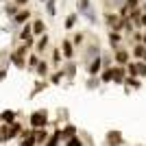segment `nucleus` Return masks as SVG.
Here are the masks:
<instances>
[{"mask_svg": "<svg viewBox=\"0 0 146 146\" xmlns=\"http://www.w3.org/2000/svg\"><path fill=\"white\" fill-rule=\"evenodd\" d=\"M31 127L35 129H46V124H48V113H46V111H33V113H31Z\"/></svg>", "mask_w": 146, "mask_h": 146, "instance_id": "20e7f679", "label": "nucleus"}, {"mask_svg": "<svg viewBox=\"0 0 146 146\" xmlns=\"http://www.w3.org/2000/svg\"><path fill=\"white\" fill-rule=\"evenodd\" d=\"M59 131H61V140H70V137H74V135H76V129H74L72 127V124H68V127L66 129H59Z\"/></svg>", "mask_w": 146, "mask_h": 146, "instance_id": "f3484780", "label": "nucleus"}, {"mask_svg": "<svg viewBox=\"0 0 146 146\" xmlns=\"http://www.w3.org/2000/svg\"><path fill=\"white\" fill-rule=\"evenodd\" d=\"M124 5L129 7V11H133V9H140V0H124Z\"/></svg>", "mask_w": 146, "mask_h": 146, "instance_id": "7c9ffc66", "label": "nucleus"}, {"mask_svg": "<svg viewBox=\"0 0 146 146\" xmlns=\"http://www.w3.org/2000/svg\"><path fill=\"white\" fill-rule=\"evenodd\" d=\"M90 7H92V0H76V13L79 15H83Z\"/></svg>", "mask_w": 146, "mask_h": 146, "instance_id": "aec40b11", "label": "nucleus"}, {"mask_svg": "<svg viewBox=\"0 0 146 146\" xmlns=\"http://www.w3.org/2000/svg\"><path fill=\"white\" fill-rule=\"evenodd\" d=\"M124 85H127V90H140L142 87V79H135V76H129L127 74V79H124Z\"/></svg>", "mask_w": 146, "mask_h": 146, "instance_id": "2eb2a0df", "label": "nucleus"}, {"mask_svg": "<svg viewBox=\"0 0 146 146\" xmlns=\"http://www.w3.org/2000/svg\"><path fill=\"white\" fill-rule=\"evenodd\" d=\"M35 135H33V131H29V133H24V137H22V144L20 146H35Z\"/></svg>", "mask_w": 146, "mask_h": 146, "instance_id": "4be33fe9", "label": "nucleus"}, {"mask_svg": "<svg viewBox=\"0 0 146 146\" xmlns=\"http://www.w3.org/2000/svg\"><path fill=\"white\" fill-rule=\"evenodd\" d=\"M76 20H79V13H70V15L66 18V29L72 31L74 26H76Z\"/></svg>", "mask_w": 146, "mask_h": 146, "instance_id": "b1692460", "label": "nucleus"}, {"mask_svg": "<svg viewBox=\"0 0 146 146\" xmlns=\"http://www.w3.org/2000/svg\"><path fill=\"white\" fill-rule=\"evenodd\" d=\"M85 39H87V33L79 31V33H74V37H72V44L76 46V48H83V44H85Z\"/></svg>", "mask_w": 146, "mask_h": 146, "instance_id": "dca6fc26", "label": "nucleus"}, {"mask_svg": "<svg viewBox=\"0 0 146 146\" xmlns=\"http://www.w3.org/2000/svg\"><path fill=\"white\" fill-rule=\"evenodd\" d=\"M39 2H48V0H39Z\"/></svg>", "mask_w": 146, "mask_h": 146, "instance_id": "e433bc0d", "label": "nucleus"}, {"mask_svg": "<svg viewBox=\"0 0 146 146\" xmlns=\"http://www.w3.org/2000/svg\"><path fill=\"white\" fill-rule=\"evenodd\" d=\"M59 59H61V50L55 48V50H52V61H55V63H59Z\"/></svg>", "mask_w": 146, "mask_h": 146, "instance_id": "72a5a7b5", "label": "nucleus"}, {"mask_svg": "<svg viewBox=\"0 0 146 146\" xmlns=\"http://www.w3.org/2000/svg\"><path fill=\"white\" fill-rule=\"evenodd\" d=\"M83 18H85L90 24H96V22H98V18H96V9H94V7H90V9L83 13Z\"/></svg>", "mask_w": 146, "mask_h": 146, "instance_id": "412c9836", "label": "nucleus"}, {"mask_svg": "<svg viewBox=\"0 0 146 146\" xmlns=\"http://www.w3.org/2000/svg\"><path fill=\"white\" fill-rule=\"evenodd\" d=\"M111 57H113V63H116V66H124L127 68V63L131 61V50L124 48V46H120V48L111 50Z\"/></svg>", "mask_w": 146, "mask_h": 146, "instance_id": "7ed1b4c3", "label": "nucleus"}, {"mask_svg": "<svg viewBox=\"0 0 146 146\" xmlns=\"http://www.w3.org/2000/svg\"><path fill=\"white\" fill-rule=\"evenodd\" d=\"M35 70H37V74H39V76H46V74H48V63H46V61H39Z\"/></svg>", "mask_w": 146, "mask_h": 146, "instance_id": "a878e982", "label": "nucleus"}, {"mask_svg": "<svg viewBox=\"0 0 146 146\" xmlns=\"http://www.w3.org/2000/svg\"><path fill=\"white\" fill-rule=\"evenodd\" d=\"M31 29H33V35H37V37L46 35V24H44V20H35V22L31 24Z\"/></svg>", "mask_w": 146, "mask_h": 146, "instance_id": "9b49d317", "label": "nucleus"}, {"mask_svg": "<svg viewBox=\"0 0 146 146\" xmlns=\"http://www.w3.org/2000/svg\"><path fill=\"white\" fill-rule=\"evenodd\" d=\"M29 15H31V13L26 11V9H20V13L13 18V22H15V24H24L26 20H29Z\"/></svg>", "mask_w": 146, "mask_h": 146, "instance_id": "5701e85b", "label": "nucleus"}, {"mask_svg": "<svg viewBox=\"0 0 146 146\" xmlns=\"http://www.w3.org/2000/svg\"><path fill=\"white\" fill-rule=\"evenodd\" d=\"M129 50H131V57H135V61H144L146 63V46L144 44H133Z\"/></svg>", "mask_w": 146, "mask_h": 146, "instance_id": "0eeeda50", "label": "nucleus"}, {"mask_svg": "<svg viewBox=\"0 0 146 146\" xmlns=\"http://www.w3.org/2000/svg\"><path fill=\"white\" fill-rule=\"evenodd\" d=\"M127 74L135 79H144L146 76V63L144 61H129L127 63Z\"/></svg>", "mask_w": 146, "mask_h": 146, "instance_id": "f03ea898", "label": "nucleus"}, {"mask_svg": "<svg viewBox=\"0 0 146 146\" xmlns=\"http://www.w3.org/2000/svg\"><path fill=\"white\" fill-rule=\"evenodd\" d=\"M61 55L66 57L68 61H72L76 57V46L72 44V39H63L61 42Z\"/></svg>", "mask_w": 146, "mask_h": 146, "instance_id": "39448f33", "label": "nucleus"}, {"mask_svg": "<svg viewBox=\"0 0 146 146\" xmlns=\"http://www.w3.org/2000/svg\"><path fill=\"white\" fill-rule=\"evenodd\" d=\"M124 79H127V68L124 66H113V83H116V85H124Z\"/></svg>", "mask_w": 146, "mask_h": 146, "instance_id": "1a4fd4ad", "label": "nucleus"}, {"mask_svg": "<svg viewBox=\"0 0 146 146\" xmlns=\"http://www.w3.org/2000/svg\"><path fill=\"white\" fill-rule=\"evenodd\" d=\"M61 70H63V76H66L68 81H72L74 79V72H76V63H74V61H68L66 68H61Z\"/></svg>", "mask_w": 146, "mask_h": 146, "instance_id": "f8f14e48", "label": "nucleus"}, {"mask_svg": "<svg viewBox=\"0 0 146 146\" xmlns=\"http://www.w3.org/2000/svg\"><path fill=\"white\" fill-rule=\"evenodd\" d=\"M48 42H50L48 35H42V37H39V42L35 44V50H37V52H44V50H46V46H48Z\"/></svg>", "mask_w": 146, "mask_h": 146, "instance_id": "393cba45", "label": "nucleus"}, {"mask_svg": "<svg viewBox=\"0 0 146 146\" xmlns=\"http://www.w3.org/2000/svg\"><path fill=\"white\" fill-rule=\"evenodd\" d=\"M46 11H48V15H57V2L55 0H48V2H46Z\"/></svg>", "mask_w": 146, "mask_h": 146, "instance_id": "c85d7f7f", "label": "nucleus"}, {"mask_svg": "<svg viewBox=\"0 0 146 146\" xmlns=\"http://www.w3.org/2000/svg\"><path fill=\"white\" fill-rule=\"evenodd\" d=\"M0 120L5 122V124H15V111H2Z\"/></svg>", "mask_w": 146, "mask_h": 146, "instance_id": "6ab92c4d", "label": "nucleus"}, {"mask_svg": "<svg viewBox=\"0 0 146 146\" xmlns=\"http://www.w3.org/2000/svg\"><path fill=\"white\" fill-rule=\"evenodd\" d=\"M61 79H63V70H59V72H55V74H52V79H50V83H55V85H57V83H59Z\"/></svg>", "mask_w": 146, "mask_h": 146, "instance_id": "473e14b6", "label": "nucleus"}, {"mask_svg": "<svg viewBox=\"0 0 146 146\" xmlns=\"http://www.w3.org/2000/svg\"><path fill=\"white\" fill-rule=\"evenodd\" d=\"M59 144H61V131H59V129H57L55 133H50L48 142H46V144H44V146H59Z\"/></svg>", "mask_w": 146, "mask_h": 146, "instance_id": "a211bd4d", "label": "nucleus"}, {"mask_svg": "<svg viewBox=\"0 0 146 146\" xmlns=\"http://www.w3.org/2000/svg\"><path fill=\"white\" fill-rule=\"evenodd\" d=\"M37 63H39V57H37V55H31L29 57V68L33 70V68H37Z\"/></svg>", "mask_w": 146, "mask_h": 146, "instance_id": "2f4dec72", "label": "nucleus"}, {"mask_svg": "<svg viewBox=\"0 0 146 146\" xmlns=\"http://www.w3.org/2000/svg\"><path fill=\"white\" fill-rule=\"evenodd\" d=\"M33 135H35V142H37V144H46L50 133L46 131V129H37V131H33Z\"/></svg>", "mask_w": 146, "mask_h": 146, "instance_id": "4468645a", "label": "nucleus"}, {"mask_svg": "<svg viewBox=\"0 0 146 146\" xmlns=\"http://www.w3.org/2000/svg\"><path fill=\"white\" fill-rule=\"evenodd\" d=\"M109 44H111V50H116L122 46V33H118V31H109Z\"/></svg>", "mask_w": 146, "mask_h": 146, "instance_id": "9d476101", "label": "nucleus"}, {"mask_svg": "<svg viewBox=\"0 0 146 146\" xmlns=\"http://www.w3.org/2000/svg\"><path fill=\"white\" fill-rule=\"evenodd\" d=\"M5 76H7V72H5V70H0V81L5 79Z\"/></svg>", "mask_w": 146, "mask_h": 146, "instance_id": "c9c22d12", "label": "nucleus"}, {"mask_svg": "<svg viewBox=\"0 0 146 146\" xmlns=\"http://www.w3.org/2000/svg\"><path fill=\"white\" fill-rule=\"evenodd\" d=\"M105 142H107V146H122L124 137H122L120 131H109V133H107V137H105Z\"/></svg>", "mask_w": 146, "mask_h": 146, "instance_id": "6e6552de", "label": "nucleus"}, {"mask_svg": "<svg viewBox=\"0 0 146 146\" xmlns=\"http://www.w3.org/2000/svg\"><path fill=\"white\" fill-rule=\"evenodd\" d=\"M66 146H85V144L81 140V135H74V137H70V140L66 142Z\"/></svg>", "mask_w": 146, "mask_h": 146, "instance_id": "bb28decb", "label": "nucleus"}, {"mask_svg": "<svg viewBox=\"0 0 146 146\" xmlns=\"http://www.w3.org/2000/svg\"><path fill=\"white\" fill-rule=\"evenodd\" d=\"M98 85H100V79H98V76H90L87 87H90V90H94V87H98Z\"/></svg>", "mask_w": 146, "mask_h": 146, "instance_id": "c756f323", "label": "nucleus"}, {"mask_svg": "<svg viewBox=\"0 0 146 146\" xmlns=\"http://www.w3.org/2000/svg\"><path fill=\"white\" fill-rule=\"evenodd\" d=\"M100 83H111L113 81V68H103V72L98 74Z\"/></svg>", "mask_w": 146, "mask_h": 146, "instance_id": "ddd939ff", "label": "nucleus"}, {"mask_svg": "<svg viewBox=\"0 0 146 146\" xmlns=\"http://www.w3.org/2000/svg\"><path fill=\"white\" fill-rule=\"evenodd\" d=\"M135 29H137V31L146 29V11H142V15L137 18V22H135Z\"/></svg>", "mask_w": 146, "mask_h": 146, "instance_id": "cd10ccee", "label": "nucleus"}, {"mask_svg": "<svg viewBox=\"0 0 146 146\" xmlns=\"http://www.w3.org/2000/svg\"><path fill=\"white\" fill-rule=\"evenodd\" d=\"M13 2H15V5H18V7H20V9H22V7H24V5H26V2H29V0H13Z\"/></svg>", "mask_w": 146, "mask_h": 146, "instance_id": "f704fd0d", "label": "nucleus"}, {"mask_svg": "<svg viewBox=\"0 0 146 146\" xmlns=\"http://www.w3.org/2000/svg\"><path fill=\"white\" fill-rule=\"evenodd\" d=\"M96 57H100V46H98V42L90 39V44H85V46H83V61H85V63H90V61H94Z\"/></svg>", "mask_w": 146, "mask_h": 146, "instance_id": "f257e3e1", "label": "nucleus"}, {"mask_svg": "<svg viewBox=\"0 0 146 146\" xmlns=\"http://www.w3.org/2000/svg\"><path fill=\"white\" fill-rule=\"evenodd\" d=\"M100 72H103V57H96L94 61L87 63V74L90 76H98Z\"/></svg>", "mask_w": 146, "mask_h": 146, "instance_id": "423d86ee", "label": "nucleus"}]
</instances>
